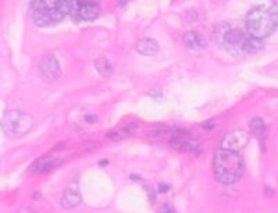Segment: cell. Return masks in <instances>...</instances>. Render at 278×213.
<instances>
[{
	"label": "cell",
	"instance_id": "1",
	"mask_svg": "<svg viewBox=\"0 0 278 213\" xmlns=\"http://www.w3.org/2000/svg\"><path fill=\"white\" fill-rule=\"evenodd\" d=\"M213 39L218 46H221L228 53L239 54L256 53L262 49V41L250 37L243 31L233 28L230 24L221 23L213 31Z\"/></svg>",
	"mask_w": 278,
	"mask_h": 213
},
{
	"label": "cell",
	"instance_id": "2",
	"mask_svg": "<svg viewBox=\"0 0 278 213\" xmlns=\"http://www.w3.org/2000/svg\"><path fill=\"white\" fill-rule=\"evenodd\" d=\"M278 27V8L276 4H262L246 14V30L250 37L262 39L270 37Z\"/></svg>",
	"mask_w": 278,
	"mask_h": 213
},
{
	"label": "cell",
	"instance_id": "3",
	"mask_svg": "<svg viewBox=\"0 0 278 213\" xmlns=\"http://www.w3.org/2000/svg\"><path fill=\"white\" fill-rule=\"evenodd\" d=\"M213 169L218 181L223 184H234L242 177L243 159L239 153L218 149L213 159Z\"/></svg>",
	"mask_w": 278,
	"mask_h": 213
},
{
	"label": "cell",
	"instance_id": "4",
	"mask_svg": "<svg viewBox=\"0 0 278 213\" xmlns=\"http://www.w3.org/2000/svg\"><path fill=\"white\" fill-rule=\"evenodd\" d=\"M30 17L38 27H53L63 21L64 14L56 7L54 0H35L30 3Z\"/></svg>",
	"mask_w": 278,
	"mask_h": 213
},
{
	"label": "cell",
	"instance_id": "5",
	"mask_svg": "<svg viewBox=\"0 0 278 213\" xmlns=\"http://www.w3.org/2000/svg\"><path fill=\"white\" fill-rule=\"evenodd\" d=\"M0 127L7 137L21 138L34 127V117L21 110H10L1 117Z\"/></svg>",
	"mask_w": 278,
	"mask_h": 213
},
{
	"label": "cell",
	"instance_id": "6",
	"mask_svg": "<svg viewBox=\"0 0 278 213\" xmlns=\"http://www.w3.org/2000/svg\"><path fill=\"white\" fill-rule=\"evenodd\" d=\"M249 142V132L243 129H234L227 132L221 139V149L231 151V152H239Z\"/></svg>",
	"mask_w": 278,
	"mask_h": 213
},
{
	"label": "cell",
	"instance_id": "7",
	"mask_svg": "<svg viewBox=\"0 0 278 213\" xmlns=\"http://www.w3.org/2000/svg\"><path fill=\"white\" fill-rule=\"evenodd\" d=\"M100 14V7L93 1H76V7L71 13V17L76 21H93Z\"/></svg>",
	"mask_w": 278,
	"mask_h": 213
},
{
	"label": "cell",
	"instance_id": "8",
	"mask_svg": "<svg viewBox=\"0 0 278 213\" xmlns=\"http://www.w3.org/2000/svg\"><path fill=\"white\" fill-rule=\"evenodd\" d=\"M170 145L175 151H178L181 153H196L198 155L202 151L200 142L187 135V134H178V135L173 137L170 141Z\"/></svg>",
	"mask_w": 278,
	"mask_h": 213
},
{
	"label": "cell",
	"instance_id": "9",
	"mask_svg": "<svg viewBox=\"0 0 278 213\" xmlns=\"http://www.w3.org/2000/svg\"><path fill=\"white\" fill-rule=\"evenodd\" d=\"M39 73H40V77L45 81H56L61 76L59 60L53 54L45 56L40 61V64H39Z\"/></svg>",
	"mask_w": 278,
	"mask_h": 213
},
{
	"label": "cell",
	"instance_id": "10",
	"mask_svg": "<svg viewBox=\"0 0 278 213\" xmlns=\"http://www.w3.org/2000/svg\"><path fill=\"white\" fill-rule=\"evenodd\" d=\"M79 202H81V192H79L76 184L70 185L67 190L64 191V194H63V197L60 199V204L64 209H73Z\"/></svg>",
	"mask_w": 278,
	"mask_h": 213
},
{
	"label": "cell",
	"instance_id": "11",
	"mask_svg": "<svg viewBox=\"0 0 278 213\" xmlns=\"http://www.w3.org/2000/svg\"><path fill=\"white\" fill-rule=\"evenodd\" d=\"M135 49L138 53L143 54V56H153L159 52V43L155 39L143 38L136 42Z\"/></svg>",
	"mask_w": 278,
	"mask_h": 213
},
{
	"label": "cell",
	"instance_id": "12",
	"mask_svg": "<svg viewBox=\"0 0 278 213\" xmlns=\"http://www.w3.org/2000/svg\"><path fill=\"white\" fill-rule=\"evenodd\" d=\"M182 39H184V43L188 47H191V49L198 50V49L206 47V39L203 38L198 31H188Z\"/></svg>",
	"mask_w": 278,
	"mask_h": 213
},
{
	"label": "cell",
	"instance_id": "13",
	"mask_svg": "<svg viewBox=\"0 0 278 213\" xmlns=\"http://www.w3.org/2000/svg\"><path fill=\"white\" fill-rule=\"evenodd\" d=\"M57 163H60V159H40L38 163L34 165L32 171L37 173V174H42V173H47L50 171L52 169H54L57 166Z\"/></svg>",
	"mask_w": 278,
	"mask_h": 213
},
{
	"label": "cell",
	"instance_id": "14",
	"mask_svg": "<svg viewBox=\"0 0 278 213\" xmlns=\"http://www.w3.org/2000/svg\"><path fill=\"white\" fill-rule=\"evenodd\" d=\"M250 132L252 135H255L259 139H263L267 134V127H266V123L263 119L260 117H255L252 122H250Z\"/></svg>",
	"mask_w": 278,
	"mask_h": 213
},
{
	"label": "cell",
	"instance_id": "15",
	"mask_svg": "<svg viewBox=\"0 0 278 213\" xmlns=\"http://www.w3.org/2000/svg\"><path fill=\"white\" fill-rule=\"evenodd\" d=\"M95 64V69L98 71L100 76L103 77H107L112 74V71H113V67H112V63L105 59V57H100L98 60L93 63Z\"/></svg>",
	"mask_w": 278,
	"mask_h": 213
},
{
	"label": "cell",
	"instance_id": "16",
	"mask_svg": "<svg viewBox=\"0 0 278 213\" xmlns=\"http://www.w3.org/2000/svg\"><path fill=\"white\" fill-rule=\"evenodd\" d=\"M76 1L77 0H60V1H56V7L59 8L64 15H71L73 10L76 7Z\"/></svg>",
	"mask_w": 278,
	"mask_h": 213
},
{
	"label": "cell",
	"instance_id": "17",
	"mask_svg": "<svg viewBox=\"0 0 278 213\" xmlns=\"http://www.w3.org/2000/svg\"><path fill=\"white\" fill-rule=\"evenodd\" d=\"M158 213H175V209L173 208V205L165 204V205H163L160 209H159Z\"/></svg>",
	"mask_w": 278,
	"mask_h": 213
},
{
	"label": "cell",
	"instance_id": "18",
	"mask_svg": "<svg viewBox=\"0 0 278 213\" xmlns=\"http://www.w3.org/2000/svg\"><path fill=\"white\" fill-rule=\"evenodd\" d=\"M168 190H170V187H168L167 184H160V185H159V191H160V192H167Z\"/></svg>",
	"mask_w": 278,
	"mask_h": 213
},
{
	"label": "cell",
	"instance_id": "19",
	"mask_svg": "<svg viewBox=\"0 0 278 213\" xmlns=\"http://www.w3.org/2000/svg\"><path fill=\"white\" fill-rule=\"evenodd\" d=\"M96 120H98L96 116H86V122L90 123V124H92V123H96Z\"/></svg>",
	"mask_w": 278,
	"mask_h": 213
},
{
	"label": "cell",
	"instance_id": "20",
	"mask_svg": "<svg viewBox=\"0 0 278 213\" xmlns=\"http://www.w3.org/2000/svg\"><path fill=\"white\" fill-rule=\"evenodd\" d=\"M18 213H35L34 211H31V209H21Z\"/></svg>",
	"mask_w": 278,
	"mask_h": 213
},
{
	"label": "cell",
	"instance_id": "21",
	"mask_svg": "<svg viewBox=\"0 0 278 213\" xmlns=\"http://www.w3.org/2000/svg\"><path fill=\"white\" fill-rule=\"evenodd\" d=\"M106 165H107V160H102V162H100V166H106Z\"/></svg>",
	"mask_w": 278,
	"mask_h": 213
}]
</instances>
